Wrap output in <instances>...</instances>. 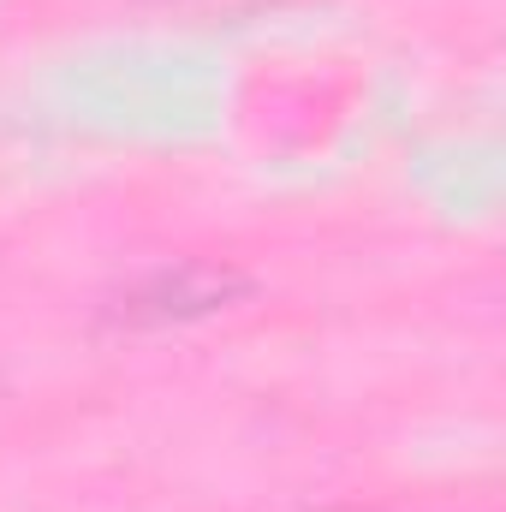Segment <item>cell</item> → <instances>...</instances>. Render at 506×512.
I'll return each mask as SVG.
<instances>
[{"label":"cell","mask_w":506,"mask_h":512,"mask_svg":"<svg viewBox=\"0 0 506 512\" xmlns=\"http://www.w3.org/2000/svg\"><path fill=\"white\" fill-rule=\"evenodd\" d=\"M245 292V274L215 268V262H167L137 274L126 292L114 298V316L131 328H161V322H191V316H215Z\"/></svg>","instance_id":"obj_1"}]
</instances>
